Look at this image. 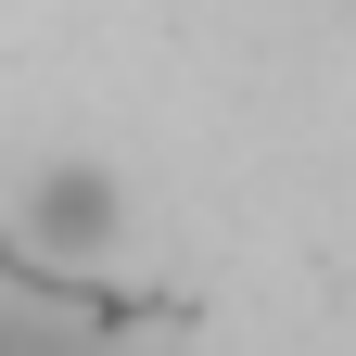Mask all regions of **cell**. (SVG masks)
<instances>
[{"label":"cell","instance_id":"obj_1","mask_svg":"<svg viewBox=\"0 0 356 356\" xmlns=\"http://www.w3.org/2000/svg\"><path fill=\"white\" fill-rule=\"evenodd\" d=\"M26 229L51 242V254H102L115 242V191L89 165H64V178H38V204H26Z\"/></svg>","mask_w":356,"mask_h":356},{"label":"cell","instance_id":"obj_2","mask_svg":"<svg viewBox=\"0 0 356 356\" xmlns=\"http://www.w3.org/2000/svg\"><path fill=\"white\" fill-rule=\"evenodd\" d=\"M0 356H102L89 331H64V318H38L26 293H0Z\"/></svg>","mask_w":356,"mask_h":356}]
</instances>
